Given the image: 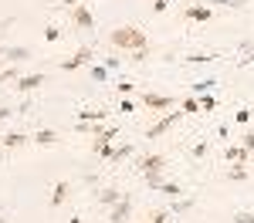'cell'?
Here are the masks:
<instances>
[{
  "instance_id": "obj_17",
  "label": "cell",
  "mask_w": 254,
  "mask_h": 223,
  "mask_svg": "<svg viewBox=\"0 0 254 223\" xmlns=\"http://www.w3.org/2000/svg\"><path fill=\"white\" fill-rule=\"evenodd\" d=\"M109 112H102V108H81L78 112V122H105Z\"/></svg>"
},
{
  "instance_id": "obj_32",
  "label": "cell",
  "mask_w": 254,
  "mask_h": 223,
  "mask_svg": "<svg viewBox=\"0 0 254 223\" xmlns=\"http://www.w3.org/2000/svg\"><path fill=\"white\" fill-rule=\"evenodd\" d=\"M234 223H254V213H248V210L244 213H234Z\"/></svg>"
},
{
  "instance_id": "obj_35",
  "label": "cell",
  "mask_w": 254,
  "mask_h": 223,
  "mask_svg": "<svg viewBox=\"0 0 254 223\" xmlns=\"http://www.w3.org/2000/svg\"><path fill=\"white\" fill-rule=\"evenodd\" d=\"M166 7H170V0H153V10H156V14H163Z\"/></svg>"
},
{
  "instance_id": "obj_20",
  "label": "cell",
  "mask_w": 254,
  "mask_h": 223,
  "mask_svg": "<svg viewBox=\"0 0 254 223\" xmlns=\"http://www.w3.org/2000/svg\"><path fill=\"white\" fill-rule=\"evenodd\" d=\"M227 179H231V182H244V179H248V169H241V162H237L234 169H227Z\"/></svg>"
},
{
  "instance_id": "obj_14",
  "label": "cell",
  "mask_w": 254,
  "mask_h": 223,
  "mask_svg": "<svg viewBox=\"0 0 254 223\" xmlns=\"http://www.w3.org/2000/svg\"><path fill=\"white\" fill-rule=\"evenodd\" d=\"M71 196V182H64V179H58L55 186H51V206H61V203Z\"/></svg>"
},
{
  "instance_id": "obj_25",
  "label": "cell",
  "mask_w": 254,
  "mask_h": 223,
  "mask_svg": "<svg viewBox=\"0 0 254 223\" xmlns=\"http://www.w3.org/2000/svg\"><path fill=\"white\" fill-rule=\"evenodd\" d=\"M207 152H210V142H196L193 145V159H203Z\"/></svg>"
},
{
  "instance_id": "obj_7",
  "label": "cell",
  "mask_w": 254,
  "mask_h": 223,
  "mask_svg": "<svg viewBox=\"0 0 254 223\" xmlns=\"http://www.w3.org/2000/svg\"><path fill=\"white\" fill-rule=\"evenodd\" d=\"M41 85H44V75H20L17 81H14V91H20V95H31V91H38Z\"/></svg>"
},
{
  "instance_id": "obj_19",
  "label": "cell",
  "mask_w": 254,
  "mask_h": 223,
  "mask_svg": "<svg viewBox=\"0 0 254 223\" xmlns=\"http://www.w3.org/2000/svg\"><path fill=\"white\" fill-rule=\"evenodd\" d=\"M20 78V68L17 64H7L3 71H0V81H17Z\"/></svg>"
},
{
  "instance_id": "obj_27",
  "label": "cell",
  "mask_w": 254,
  "mask_h": 223,
  "mask_svg": "<svg viewBox=\"0 0 254 223\" xmlns=\"http://www.w3.org/2000/svg\"><path fill=\"white\" fill-rule=\"evenodd\" d=\"M92 78L105 81V78H109V68H105V64H92Z\"/></svg>"
},
{
  "instance_id": "obj_9",
  "label": "cell",
  "mask_w": 254,
  "mask_h": 223,
  "mask_svg": "<svg viewBox=\"0 0 254 223\" xmlns=\"http://www.w3.org/2000/svg\"><path fill=\"white\" fill-rule=\"evenodd\" d=\"M142 105H146L149 112H166V108H173V98H170V95H156V91H146V95H142Z\"/></svg>"
},
{
  "instance_id": "obj_11",
  "label": "cell",
  "mask_w": 254,
  "mask_h": 223,
  "mask_svg": "<svg viewBox=\"0 0 254 223\" xmlns=\"http://www.w3.org/2000/svg\"><path fill=\"white\" fill-rule=\"evenodd\" d=\"M183 17H187V20H196V24H207V20L214 17V10H210L207 3H190V7L183 10Z\"/></svg>"
},
{
  "instance_id": "obj_2",
  "label": "cell",
  "mask_w": 254,
  "mask_h": 223,
  "mask_svg": "<svg viewBox=\"0 0 254 223\" xmlns=\"http://www.w3.org/2000/svg\"><path fill=\"white\" fill-rule=\"evenodd\" d=\"M68 20H71L78 31H95V14H92V7H88V3L71 7V10H68Z\"/></svg>"
},
{
  "instance_id": "obj_1",
  "label": "cell",
  "mask_w": 254,
  "mask_h": 223,
  "mask_svg": "<svg viewBox=\"0 0 254 223\" xmlns=\"http://www.w3.org/2000/svg\"><path fill=\"white\" fill-rule=\"evenodd\" d=\"M109 44H116L119 51H139V47H149V38L139 27H116L109 31Z\"/></svg>"
},
{
  "instance_id": "obj_40",
  "label": "cell",
  "mask_w": 254,
  "mask_h": 223,
  "mask_svg": "<svg viewBox=\"0 0 254 223\" xmlns=\"http://www.w3.org/2000/svg\"><path fill=\"white\" fill-rule=\"evenodd\" d=\"M251 61H254V47H248V58L241 61V64H251Z\"/></svg>"
},
{
  "instance_id": "obj_5",
  "label": "cell",
  "mask_w": 254,
  "mask_h": 223,
  "mask_svg": "<svg viewBox=\"0 0 254 223\" xmlns=\"http://www.w3.org/2000/svg\"><path fill=\"white\" fill-rule=\"evenodd\" d=\"M163 169H166V156H159V152H149V156L139 159V173L142 176H163Z\"/></svg>"
},
{
  "instance_id": "obj_15",
  "label": "cell",
  "mask_w": 254,
  "mask_h": 223,
  "mask_svg": "<svg viewBox=\"0 0 254 223\" xmlns=\"http://www.w3.org/2000/svg\"><path fill=\"white\" fill-rule=\"evenodd\" d=\"M129 156H136V145H112L109 149V156H105V162H122V159H129Z\"/></svg>"
},
{
  "instance_id": "obj_3",
  "label": "cell",
  "mask_w": 254,
  "mask_h": 223,
  "mask_svg": "<svg viewBox=\"0 0 254 223\" xmlns=\"http://www.w3.org/2000/svg\"><path fill=\"white\" fill-rule=\"evenodd\" d=\"M92 58H95V47H92V44H81L68 61H61V71H78L85 64H92Z\"/></svg>"
},
{
  "instance_id": "obj_38",
  "label": "cell",
  "mask_w": 254,
  "mask_h": 223,
  "mask_svg": "<svg viewBox=\"0 0 254 223\" xmlns=\"http://www.w3.org/2000/svg\"><path fill=\"white\" fill-rule=\"evenodd\" d=\"M3 68H7V47L0 44V71H3Z\"/></svg>"
},
{
  "instance_id": "obj_37",
  "label": "cell",
  "mask_w": 254,
  "mask_h": 223,
  "mask_svg": "<svg viewBox=\"0 0 254 223\" xmlns=\"http://www.w3.org/2000/svg\"><path fill=\"white\" fill-rule=\"evenodd\" d=\"M10 115H14V112H10V105H7V108H0V125H3V122L10 119Z\"/></svg>"
},
{
  "instance_id": "obj_28",
  "label": "cell",
  "mask_w": 254,
  "mask_h": 223,
  "mask_svg": "<svg viewBox=\"0 0 254 223\" xmlns=\"http://www.w3.org/2000/svg\"><path fill=\"white\" fill-rule=\"evenodd\" d=\"M44 41H51V44L61 41V27H44Z\"/></svg>"
},
{
  "instance_id": "obj_30",
  "label": "cell",
  "mask_w": 254,
  "mask_h": 223,
  "mask_svg": "<svg viewBox=\"0 0 254 223\" xmlns=\"http://www.w3.org/2000/svg\"><path fill=\"white\" fill-rule=\"evenodd\" d=\"M146 54H149V47H139V51H129V61H146Z\"/></svg>"
},
{
  "instance_id": "obj_26",
  "label": "cell",
  "mask_w": 254,
  "mask_h": 223,
  "mask_svg": "<svg viewBox=\"0 0 254 223\" xmlns=\"http://www.w3.org/2000/svg\"><path fill=\"white\" fill-rule=\"evenodd\" d=\"M217 54H190L187 58V64H207V61H214Z\"/></svg>"
},
{
  "instance_id": "obj_33",
  "label": "cell",
  "mask_w": 254,
  "mask_h": 223,
  "mask_svg": "<svg viewBox=\"0 0 254 223\" xmlns=\"http://www.w3.org/2000/svg\"><path fill=\"white\" fill-rule=\"evenodd\" d=\"M190 206H193V200H180V203H176V206H173V213H187Z\"/></svg>"
},
{
  "instance_id": "obj_23",
  "label": "cell",
  "mask_w": 254,
  "mask_h": 223,
  "mask_svg": "<svg viewBox=\"0 0 254 223\" xmlns=\"http://www.w3.org/2000/svg\"><path fill=\"white\" fill-rule=\"evenodd\" d=\"M251 115H254L251 108H237V112H234V122H237V125H248V122H251Z\"/></svg>"
},
{
  "instance_id": "obj_13",
  "label": "cell",
  "mask_w": 254,
  "mask_h": 223,
  "mask_svg": "<svg viewBox=\"0 0 254 223\" xmlns=\"http://www.w3.org/2000/svg\"><path fill=\"white\" fill-rule=\"evenodd\" d=\"M31 142H34V145H41V149H48V145H58L61 135L55 132V129H38V132L31 135Z\"/></svg>"
},
{
  "instance_id": "obj_10",
  "label": "cell",
  "mask_w": 254,
  "mask_h": 223,
  "mask_svg": "<svg viewBox=\"0 0 254 223\" xmlns=\"http://www.w3.org/2000/svg\"><path fill=\"white\" fill-rule=\"evenodd\" d=\"M31 142V135H24V132H7L3 139H0V152H14V149H24Z\"/></svg>"
},
{
  "instance_id": "obj_12",
  "label": "cell",
  "mask_w": 254,
  "mask_h": 223,
  "mask_svg": "<svg viewBox=\"0 0 254 223\" xmlns=\"http://www.w3.org/2000/svg\"><path fill=\"white\" fill-rule=\"evenodd\" d=\"M251 156L254 152H248L244 145H227V149H224V162H241V166H248Z\"/></svg>"
},
{
  "instance_id": "obj_21",
  "label": "cell",
  "mask_w": 254,
  "mask_h": 223,
  "mask_svg": "<svg viewBox=\"0 0 254 223\" xmlns=\"http://www.w3.org/2000/svg\"><path fill=\"white\" fill-rule=\"evenodd\" d=\"M207 7L210 3H224V7H231V10H241V7H248V0H203Z\"/></svg>"
},
{
  "instance_id": "obj_24",
  "label": "cell",
  "mask_w": 254,
  "mask_h": 223,
  "mask_svg": "<svg viewBox=\"0 0 254 223\" xmlns=\"http://www.w3.org/2000/svg\"><path fill=\"white\" fill-rule=\"evenodd\" d=\"M183 112H200V98L196 95H187L183 98Z\"/></svg>"
},
{
  "instance_id": "obj_34",
  "label": "cell",
  "mask_w": 254,
  "mask_h": 223,
  "mask_svg": "<svg viewBox=\"0 0 254 223\" xmlns=\"http://www.w3.org/2000/svg\"><path fill=\"white\" fill-rule=\"evenodd\" d=\"M241 145H244V149H248V152H254V132H248V135H244V142H241Z\"/></svg>"
},
{
  "instance_id": "obj_22",
  "label": "cell",
  "mask_w": 254,
  "mask_h": 223,
  "mask_svg": "<svg viewBox=\"0 0 254 223\" xmlns=\"http://www.w3.org/2000/svg\"><path fill=\"white\" fill-rule=\"evenodd\" d=\"M214 85H217L214 78H207V81H196V85H193V95H207V91H210Z\"/></svg>"
},
{
  "instance_id": "obj_4",
  "label": "cell",
  "mask_w": 254,
  "mask_h": 223,
  "mask_svg": "<svg viewBox=\"0 0 254 223\" xmlns=\"http://www.w3.org/2000/svg\"><path fill=\"white\" fill-rule=\"evenodd\" d=\"M183 115H187V112H166L159 122H153V125L146 129V139H159V135H166V132H170V129H173Z\"/></svg>"
},
{
  "instance_id": "obj_41",
  "label": "cell",
  "mask_w": 254,
  "mask_h": 223,
  "mask_svg": "<svg viewBox=\"0 0 254 223\" xmlns=\"http://www.w3.org/2000/svg\"><path fill=\"white\" fill-rule=\"evenodd\" d=\"M0 223H10V220H7V217H3V213H0Z\"/></svg>"
},
{
  "instance_id": "obj_36",
  "label": "cell",
  "mask_w": 254,
  "mask_h": 223,
  "mask_svg": "<svg viewBox=\"0 0 254 223\" xmlns=\"http://www.w3.org/2000/svg\"><path fill=\"white\" fill-rule=\"evenodd\" d=\"M132 108H136V105H132L129 98H122V101H119V112H132Z\"/></svg>"
},
{
  "instance_id": "obj_6",
  "label": "cell",
  "mask_w": 254,
  "mask_h": 223,
  "mask_svg": "<svg viewBox=\"0 0 254 223\" xmlns=\"http://www.w3.org/2000/svg\"><path fill=\"white\" fill-rule=\"evenodd\" d=\"M129 217H132V196H122L109 210V223H129Z\"/></svg>"
},
{
  "instance_id": "obj_18",
  "label": "cell",
  "mask_w": 254,
  "mask_h": 223,
  "mask_svg": "<svg viewBox=\"0 0 254 223\" xmlns=\"http://www.w3.org/2000/svg\"><path fill=\"white\" fill-rule=\"evenodd\" d=\"M31 58V51L27 47H7V64H20V61Z\"/></svg>"
},
{
  "instance_id": "obj_29",
  "label": "cell",
  "mask_w": 254,
  "mask_h": 223,
  "mask_svg": "<svg viewBox=\"0 0 254 223\" xmlns=\"http://www.w3.org/2000/svg\"><path fill=\"white\" fill-rule=\"evenodd\" d=\"M196 98H200V108H203V112H214V105H217V101L210 98V95H196Z\"/></svg>"
},
{
  "instance_id": "obj_39",
  "label": "cell",
  "mask_w": 254,
  "mask_h": 223,
  "mask_svg": "<svg viewBox=\"0 0 254 223\" xmlns=\"http://www.w3.org/2000/svg\"><path fill=\"white\" fill-rule=\"evenodd\" d=\"M81 0H61V10H64V7H68V10H71V7H78Z\"/></svg>"
},
{
  "instance_id": "obj_8",
  "label": "cell",
  "mask_w": 254,
  "mask_h": 223,
  "mask_svg": "<svg viewBox=\"0 0 254 223\" xmlns=\"http://www.w3.org/2000/svg\"><path fill=\"white\" fill-rule=\"evenodd\" d=\"M116 139V129H112V125H105V132H102V135H95V142H92V152H95L98 159H105V156H109V149H112V145H109V142Z\"/></svg>"
},
{
  "instance_id": "obj_31",
  "label": "cell",
  "mask_w": 254,
  "mask_h": 223,
  "mask_svg": "<svg viewBox=\"0 0 254 223\" xmlns=\"http://www.w3.org/2000/svg\"><path fill=\"white\" fill-rule=\"evenodd\" d=\"M149 223H170V213H166V210H156V213L149 217Z\"/></svg>"
},
{
  "instance_id": "obj_16",
  "label": "cell",
  "mask_w": 254,
  "mask_h": 223,
  "mask_svg": "<svg viewBox=\"0 0 254 223\" xmlns=\"http://www.w3.org/2000/svg\"><path fill=\"white\" fill-rule=\"evenodd\" d=\"M119 200H122V193H119L116 186H105V189H98V203H102V206H109V210H112Z\"/></svg>"
}]
</instances>
